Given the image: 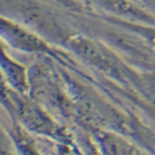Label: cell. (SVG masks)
Here are the masks:
<instances>
[{
	"mask_svg": "<svg viewBox=\"0 0 155 155\" xmlns=\"http://www.w3.org/2000/svg\"><path fill=\"white\" fill-rule=\"evenodd\" d=\"M1 35L5 42L16 50L29 53V54H50L51 49L47 45L46 41L31 33L27 29L20 27L19 25L6 22L2 20Z\"/></svg>",
	"mask_w": 155,
	"mask_h": 155,
	"instance_id": "7a4b0ae2",
	"label": "cell"
},
{
	"mask_svg": "<svg viewBox=\"0 0 155 155\" xmlns=\"http://www.w3.org/2000/svg\"><path fill=\"white\" fill-rule=\"evenodd\" d=\"M2 103L18 121L29 131L43 134L48 138L63 140L64 131L61 126L48 116L36 101L29 99L26 94L12 90L5 83H2Z\"/></svg>",
	"mask_w": 155,
	"mask_h": 155,
	"instance_id": "6da1fadb",
	"label": "cell"
},
{
	"mask_svg": "<svg viewBox=\"0 0 155 155\" xmlns=\"http://www.w3.org/2000/svg\"><path fill=\"white\" fill-rule=\"evenodd\" d=\"M1 68L4 75V82L7 86L16 92L27 94L31 90V82L28 78V72L21 64L13 61L9 56L2 51Z\"/></svg>",
	"mask_w": 155,
	"mask_h": 155,
	"instance_id": "3957f363",
	"label": "cell"
}]
</instances>
